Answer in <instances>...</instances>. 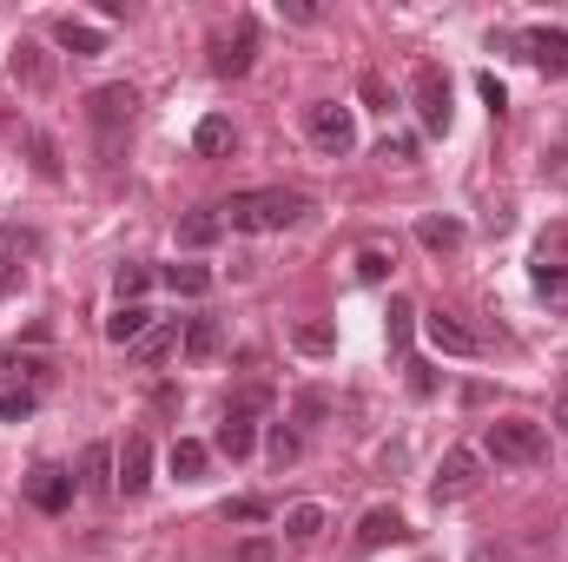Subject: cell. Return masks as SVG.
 I'll return each mask as SVG.
<instances>
[{
	"label": "cell",
	"mask_w": 568,
	"mask_h": 562,
	"mask_svg": "<svg viewBox=\"0 0 568 562\" xmlns=\"http://www.w3.org/2000/svg\"><path fill=\"white\" fill-rule=\"evenodd\" d=\"M219 219L232 232H284L304 219V192H284V185H265V192H232L219 205Z\"/></svg>",
	"instance_id": "cell-1"
},
{
	"label": "cell",
	"mask_w": 568,
	"mask_h": 562,
	"mask_svg": "<svg viewBox=\"0 0 568 562\" xmlns=\"http://www.w3.org/2000/svg\"><path fill=\"white\" fill-rule=\"evenodd\" d=\"M483 450H489L496 463H509V470H536V463L549 456V430L529 423V418H503V423H489Z\"/></svg>",
	"instance_id": "cell-2"
},
{
	"label": "cell",
	"mask_w": 568,
	"mask_h": 562,
	"mask_svg": "<svg viewBox=\"0 0 568 562\" xmlns=\"http://www.w3.org/2000/svg\"><path fill=\"white\" fill-rule=\"evenodd\" d=\"M133 113H140V93L126 87V80H113V87H93L87 93V120H93V133L113 145L120 140V127H133Z\"/></svg>",
	"instance_id": "cell-3"
},
{
	"label": "cell",
	"mask_w": 568,
	"mask_h": 562,
	"mask_svg": "<svg viewBox=\"0 0 568 562\" xmlns=\"http://www.w3.org/2000/svg\"><path fill=\"white\" fill-rule=\"evenodd\" d=\"M304 133H311V145L317 152H351L357 145V120H351V107H337V100H311L304 107Z\"/></svg>",
	"instance_id": "cell-4"
},
{
	"label": "cell",
	"mask_w": 568,
	"mask_h": 562,
	"mask_svg": "<svg viewBox=\"0 0 568 562\" xmlns=\"http://www.w3.org/2000/svg\"><path fill=\"white\" fill-rule=\"evenodd\" d=\"M73 490H80V476L60 470V463H40V470L27 476V503H33L40 516H67V510H73Z\"/></svg>",
	"instance_id": "cell-5"
},
{
	"label": "cell",
	"mask_w": 568,
	"mask_h": 562,
	"mask_svg": "<svg viewBox=\"0 0 568 562\" xmlns=\"http://www.w3.org/2000/svg\"><path fill=\"white\" fill-rule=\"evenodd\" d=\"M516 60H529V67H542L549 80H562L568 73V33L562 27H529V33H516Z\"/></svg>",
	"instance_id": "cell-6"
},
{
	"label": "cell",
	"mask_w": 568,
	"mask_h": 562,
	"mask_svg": "<svg viewBox=\"0 0 568 562\" xmlns=\"http://www.w3.org/2000/svg\"><path fill=\"white\" fill-rule=\"evenodd\" d=\"M476 483H483V456H476V450H449L443 470H436V483H429V496H436V503H463Z\"/></svg>",
	"instance_id": "cell-7"
},
{
	"label": "cell",
	"mask_w": 568,
	"mask_h": 562,
	"mask_svg": "<svg viewBox=\"0 0 568 562\" xmlns=\"http://www.w3.org/2000/svg\"><path fill=\"white\" fill-rule=\"evenodd\" d=\"M417 120H424V133H449V80H443V67H417Z\"/></svg>",
	"instance_id": "cell-8"
},
{
	"label": "cell",
	"mask_w": 568,
	"mask_h": 562,
	"mask_svg": "<svg viewBox=\"0 0 568 562\" xmlns=\"http://www.w3.org/2000/svg\"><path fill=\"white\" fill-rule=\"evenodd\" d=\"M145 483H152V443H145V436H126V443L113 450V490L145 496Z\"/></svg>",
	"instance_id": "cell-9"
},
{
	"label": "cell",
	"mask_w": 568,
	"mask_h": 562,
	"mask_svg": "<svg viewBox=\"0 0 568 562\" xmlns=\"http://www.w3.org/2000/svg\"><path fill=\"white\" fill-rule=\"evenodd\" d=\"M252 47H258V27H252V20H239V33H232V40H225V33L212 40V73H219V80L252 73Z\"/></svg>",
	"instance_id": "cell-10"
},
{
	"label": "cell",
	"mask_w": 568,
	"mask_h": 562,
	"mask_svg": "<svg viewBox=\"0 0 568 562\" xmlns=\"http://www.w3.org/2000/svg\"><path fill=\"white\" fill-rule=\"evenodd\" d=\"M424 338L443 351V358H476V351H483V338H476L469 324H456L449 311H429V318H424Z\"/></svg>",
	"instance_id": "cell-11"
},
{
	"label": "cell",
	"mask_w": 568,
	"mask_h": 562,
	"mask_svg": "<svg viewBox=\"0 0 568 562\" xmlns=\"http://www.w3.org/2000/svg\"><path fill=\"white\" fill-rule=\"evenodd\" d=\"M212 443H219V456L245 463V456H252V443H258V418H252V411H232V404H225V423H219V436H212Z\"/></svg>",
	"instance_id": "cell-12"
},
{
	"label": "cell",
	"mask_w": 568,
	"mask_h": 562,
	"mask_svg": "<svg viewBox=\"0 0 568 562\" xmlns=\"http://www.w3.org/2000/svg\"><path fill=\"white\" fill-rule=\"evenodd\" d=\"M53 40H60L73 60H93V53H106V33H100V27H87V20H73V13H60V20H53Z\"/></svg>",
	"instance_id": "cell-13"
},
{
	"label": "cell",
	"mask_w": 568,
	"mask_h": 562,
	"mask_svg": "<svg viewBox=\"0 0 568 562\" xmlns=\"http://www.w3.org/2000/svg\"><path fill=\"white\" fill-rule=\"evenodd\" d=\"M219 232H225L219 205H199V212H185V219H179V245H185V252H205V245H219Z\"/></svg>",
	"instance_id": "cell-14"
},
{
	"label": "cell",
	"mask_w": 568,
	"mask_h": 562,
	"mask_svg": "<svg viewBox=\"0 0 568 562\" xmlns=\"http://www.w3.org/2000/svg\"><path fill=\"white\" fill-rule=\"evenodd\" d=\"M219 351H225V324H219V318H192V324H185V358H192V364H212Z\"/></svg>",
	"instance_id": "cell-15"
},
{
	"label": "cell",
	"mask_w": 568,
	"mask_h": 562,
	"mask_svg": "<svg viewBox=\"0 0 568 562\" xmlns=\"http://www.w3.org/2000/svg\"><path fill=\"white\" fill-rule=\"evenodd\" d=\"M384 543H404V516H397V510H364L357 550H384Z\"/></svg>",
	"instance_id": "cell-16"
},
{
	"label": "cell",
	"mask_w": 568,
	"mask_h": 562,
	"mask_svg": "<svg viewBox=\"0 0 568 562\" xmlns=\"http://www.w3.org/2000/svg\"><path fill=\"white\" fill-rule=\"evenodd\" d=\"M27 252H33V232H0V291H13L20 284V272H27Z\"/></svg>",
	"instance_id": "cell-17"
},
{
	"label": "cell",
	"mask_w": 568,
	"mask_h": 562,
	"mask_svg": "<svg viewBox=\"0 0 568 562\" xmlns=\"http://www.w3.org/2000/svg\"><path fill=\"white\" fill-rule=\"evenodd\" d=\"M145 331H152V311H145V304H120V311L106 318V338H113V344H140Z\"/></svg>",
	"instance_id": "cell-18"
},
{
	"label": "cell",
	"mask_w": 568,
	"mask_h": 562,
	"mask_svg": "<svg viewBox=\"0 0 568 562\" xmlns=\"http://www.w3.org/2000/svg\"><path fill=\"white\" fill-rule=\"evenodd\" d=\"M80 490H93V496L113 490V450H106V443H93V450L80 456Z\"/></svg>",
	"instance_id": "cell-19"
},
{
	"label": "cell",
	"mask_w": 568,
	"mask_h": 562,
	"mask_svg": "<svg viewBox=\"0 0 568 562\" xmlns=\"http://www.w3.org/2000/svg\"><path fill=\"white\" fill-rule=\"evenodd\" d=\"M536 298H542L549 311H568V265L542 259V265H536Z\"/></svg>",
	"instance_id": "cell-20"
},
{
	"label": "cell",
	"mask_w": 568,
	"mask_h": 562,
	"mask_svg": "<svg viewBox=\"0 0 568 562\" xmlns=\"http://www.w3.org/2000/svg\"><path fill=\"white\" fill-rule=\"evenodd\" d=\"M0 378L20 384V391H33V384L47 378V358H33V351H7V358H0Z\"/></svg>",
	"instance_id": "cell-21"
},
{
	"label": "cell",
	"mask_w": 568,
	"mask_h": 562,
	"mask_svg": "<svg viewBox=\"0 0 568 562\" xmlns=\"http://www.w3.org/2000/svg\"><path fill=\"white\" fill-rule=\"evenodd\" d=\"M192 145H199L205 159H219V152H232V120H225V113H205V120L192 127Z\"/></svg>",
	"instance_id": "cell-22"
},
{
	"label": "cell",
	"mask_w": 568,
	"mask_h": 562,
	"mask_svg": "<svg viewBox=\"0 0 568 562\" xmlns=\"http://www.w3.org/2000/svg\"><path fill=\"white\" fill-rule=\"evenodd\" d=\"M159 279H165L172 298H205V291H212V272H205V265H165Z\"/></svg>",
	"instance_id": "cell-23"
},
{
	"label": "cell",
	"mask_w": 568,
	"mask_h": 562,
	"mask_svg": "<svg viewBox=\"0 0 568 562\" xmlns=\"http://www.w3.org/2000/svg\"><path fill=\"white\" fill-rule=\"evenodd\" d=\"M165 463H172V476H185V483H192V476H205V463H212V450H205V443H192V436H179Z\"/></svg>",
	"instance_id": "cell-24"
},
{
	"label": "cell",
	"mask_w": 568,
	"mask_h": 562,
	"mask_svg": "<svg viewBox=\"0 0 568 562\" xmlns=\"http://www.w3.org/2000/svg\"><path fill=\"white\" fill-rule=\"evenodd\" d=\"M317 530H324V510L317 503H291L284 510V536L291 543H317Z\"/></svg>",
	"instance_id": "cell-25"
},
{
	"label": "cell",
	"mask_w": 568,
	"mask_h": 562,
	"mask_svg": "<svg viewBox=\"0 0 568 562\" xmlns=\"http://www.w3.org/2000/svg\"><path fill=\"white\" fill-rule=\"evenodd\" d=\"M417 239H424V252H456L463 245V225L456 219H417Z\"/></svg>",
	"instance_id": "cell-26"
},
{
	"label": "cell",
	"mask_w": 568,
	"mask_h": 562,
	"mask_svg": "<svg viewBox=\"0 0 568 562\" xmlns=\"http://www.w3.org/2000/svg\"><path fill=\"white\" fill-rule=\"evenodd\" d=\"M172 344H179V331H172V324H152L140 344H133V358H140V364H165V358H172Z\"/></svg>",
	"instance_id": "cell-27"
},
{
	"label": "cell",
	"mask_w": 568,
	"mask_h": 562,
	"mask_svg": "<svg viewBox=\"0 0 568 562\" xmlns=\"http://www.w3.org/2000/svg\"><path fill=\"white\" fill-rule=\"evenodd\" d=\"M410 331H417V304L410 298H390V351H404Z\"/></svg>",
	"instance_id": "cell-28"
},
{
	"label": "cell",
	"mask_w": 568,
	"mask_h": 562,
	"mask_svg": "<svg viewBox=\"0 0 568 562\" xmlns=\"http://www.w3.org/2000/svg\"><path fill=\"white\" fill-rule=\"evenodd\" d=\"M13 73H20L27 87H47V60H40V47L20 40V47H13Z\"/></svg>",
	"instance_id": "cell-29"
},
{
	"label": "cell",
	"mask_w": 568,
	"mask_h": 562,
	"mask_svg": "<svg viewBox=\"0 0 568 562\" xmlns=\"http://www.w3.org/2000/svg\"><path fill=\"white\" fill-rule=\"evenodd\" d=\"M357 93H364V107H371V113H390V107H397V93H390V80H384V73H364V80H357Z\"/></svg>",
	"instance_id": "cell-30"
},
{
	"label": "cell",
	"mask_w": 568,
	"mask_h": 562,
	"mask_svg": "<svg viewBox=\"0 0 568 562\" xmlns=\"http://www.w3.org/2000/svg\"><path fill=\"white\" fill-rule=\"evenodd\" d=\"M145 284H152V272L145 265H120V279H113V291H120V304H140Z\"/></svg>",
	"instance_id": "cell-31"
},
{
	"label": "cell",
	"mask_w": 568,
	"mask_h": 562,
	"mask_svg": "<svg viewBox=\"0 0 568 562\" xmlns=\"http://www.w3.org/2000/svg\"><path fill=\"white\" fill-rule=\"evenodd\" d=\"M265 516H272L265 496H239V503H225V523H265Z\"/></svg>",
	"instance_id": "cell-32"
},
{
	"label": "cell",
	"mask_w": 568,
	"mask_h": 562,
	"mask_svg": "<svg viewBox=\"0 0 568 562\" xmlns=\"http://www.w3.org/2000/svg\"><path fill=\"white\" fill-rule=\"evenodd\" d=\"M265 443H272V463H297V450H304V443H297V430H284V423H272V436H265Z\"/></svg>",
	"instance_id": "cell-33"
},
{
	"label": "cell",
	"mask_w": 568,
	"mask_h": 562,
	"mask_svg": "<svg viewBox=\"0 0 568 562\" xmlns=\"http://www.w3.org/2000/svg\"><path fill=\"white\" fill-rule=\"evenodd\" d=\"M357 279L384 284V279H390V252H377V245H371V252H357Z\"/></svg>",
	"instance_id": "cell-34"
},
{
	"label": "cell",
	"mask_w": 568,
	"mask_h": 562,
	"mask_svg": "<svg viewBox=\"0 0 568 562\" xmlns=\"http://www.w3.org/2000/svg\"><path fill=\"white\" fill-rule=\"evenodd\" d=\"M337 338H331V324H297V351H311V358H324Z\"/></svg>",
	"instance_id": "cell-35"
},
{
	"label": "cell",
	"mask_w": 568,
	"mask_h": 562,
	"mask_svg": "<svg viewBox=\"0 0 568 562\" xmlns=\"http://www.w3.org/2000/svg\"><path fill=\"white\" fill-rule=\"evenodd\" d=\"M27 145H33V165H40L47 179H60V152H53V140H47V133H27Z\"/></svg>",
	"instance_id": "cell-36"
},
{
	"label": "cell",
	"mask_w": 568,
	"mask_h": 562,
	"mask_svg": "<svg viewBox=\"0 0 568 562\" xmlns=\"http://www.w3.org/2000/svg\"><path fill=\"white\" fill-rule=\"evenodd\" d=\"M33 418V391H7L0 398V423H27Z\"/></svg>",
	"instance_id": "cell-37"
},
{
	"label": "cell",
	"mask_w": 568,
	"mask_h": 562,
	"mask_svg": "<svg viewBox=\"0 0 568 562\" xmlns=\"http://www.w3.org/2000/svg\"><path fill=\"white\" fill-rule=\"evenodd\" d=\"M331 418V398H324V391H304V398H297V423H324Z\"/></svg>",
	"instance_id": "cell-38"
},
{
	"label": "cell",
	"mask_w": 568,
	"mask_h": 562,
	"mask_svg": "<svg viewBox=\"0 0 568 562\" xmlns=\"http://www.w3.org/2000/svg\"><path fill=\"white\" fill-rule=\"evenodd\" d=\"M476 93H483V107H489V113H503V107H509V93H503V80H496V73H483V80H476Z\"/></svg>",
	"instance_id": "cell-39"
},
{
	"label": "cell",
	"mask_w": 568,
	"mask_h": 562,
	"mask_svg": "<svg viewBox=\"0 0 568 562\" xmlns=\"http://www.w3.org/2000/svg\"><path fill=\"white\" fill-rule=\"evenodd\" d=\"M284 20H297V27H311V20H317V7H311V0H284Z\"/></svg>",
	"instance_id": "cell-40"
},
{
	"label": "cell",
	"mask_w": 568,
	"mask_h": 562,
	"mask_svg": "<svg viewBox=\"0 0 568 562\" xmlns=\"http://www.w3.org/2000/svg\"><path fill=\"white\" fill-rule=\"evenodd\" d=\"M384 159H397V165H404V159H417V140H384Z\"/></svg>",
	"instance_id": "cell-41"
},
{
	"label": "cell",
	"mask_w": 568,
	"mask_h": 562,
	"mask_svg": "<svg viewBox=\"0 0 568 562\" xmlns=\"http://www.w3.org/2000/svg\"><path fill=\"white\" fill-rule=\"evenodd\" d=\"M556 423H562V436H568V398H562V404H556Z\"/></svg>",
	"instance_id": "cell-42"
},
{
	"label": "cell",
	"mask_w": 568,
	"mask_h": 562,
	"mask_svg": "<svg viewBox=\"0 0 568 562\" xmlns=\"http://www.w3.org/2000/svg\"><path fill=\"white\" fill-rule=\"evenodd\" d=\"M469 562H503V556H496V550H476V556H469Z\"/></svg>",
	"instance_id": "cell-43"
},
{
	"label": "cell",
	"mask_w": 568,
	"mask_h": 562,
	"mask_svg": "<svg viewBox=\"0 0 568 562\" xmlns=\"http://www.w3.org/2000/svg\"><path fill=\"white\" fill-rule=\"evenodd\" d=\"M0 127H7V113H0Z\"/></svg>",
	"instance_id": "cell-44"
}]
</instances>
